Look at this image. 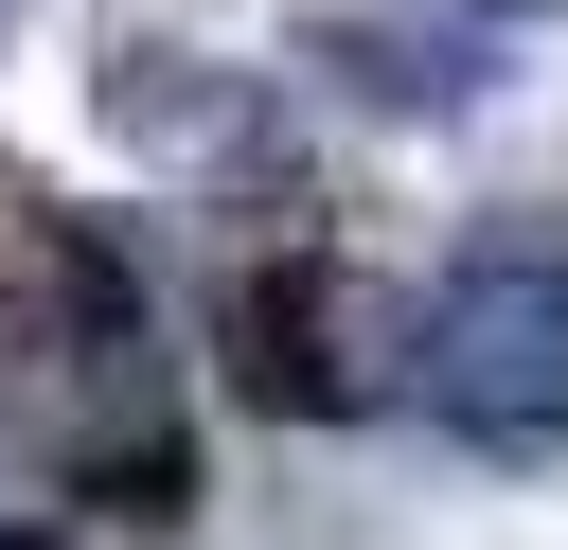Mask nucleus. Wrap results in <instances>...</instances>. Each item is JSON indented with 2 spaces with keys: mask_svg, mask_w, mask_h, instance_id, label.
Listing matches in <instances>:
<instances>
[{
  "mask_svg": "<svg viewBox=\"0 0 568 550\" xmlns=\"http://www.w3.org/2000/svg\"><path fill=\"white\" fill-rule=\"evenodd\" d=\"M408 390L462 426V461H550L568 444V248L550 231H479L462 284L426 302Z\"/></svg>",
  "mask_w": 568,
  "mask_h": 550,
  "instance_id": "obj_1",
  "label": "nucleus"
},
{
  "mask_svg": "<svg viewBox=\"0 0 568 550\" xmlns=\"http://www.w3.org/2000/svg\"><path fill=\"white\" fill-rule=\"evenodd\" d=\"M231 390L248 408H284V426H337V408H373L408 355H426V319L373 284V266H337V248H266V266H231Z\"/></svg>",
  "mask_w": 568,
  "mask_h": 550,
  "instance_id": "obj_2",
  "label": "nucleus"
},
{
  "mask_svg": "<svg viewBox=\"0 0 568 550\" xmlns=\"http://www.w3.org/2000/svg\"><path fill=\"white\" fill-rule=\"evenodd\" d=\"M284 53H302L320 89H355L373 124H462V106L497 89V35H462V18H373V0H320Z\"/></svg>",
  "mask_w": 568,
  "mask_h": 550,
  "instance_id": "obj_3",
  "label": "nucleus"
},
{
  "mask_svg": "<svg viewBox=\"0 0 568 550\" xmlns=\"http://www.w3.org/2000/svg\"><path fill=\"white\" fill-rule=\"evenodd\" d=\"M248 71H213V53H178V35H124L106 53V142H142V160H248Z\"/></svg>",
  "mask_w": 568,
  "mask_h": 550,
  "instance_id": "obj_4",
  "label": "nucleus"
},
{
  "mask_svg": "<svg viewBox=\"0 0 568 550\" xmlns=\"http://www.w3.org/2000/svg\"><path fill=\"white\" fill-rule=\"evenodd\" d=\"M444 18H462V35H479V18H568V0H444Z\"/></svg>",
  "mask_w": 568,
  "mask_h": 550,
  "instance_id": "obj_5",
  "label": "nucleus"
},
{
  "mask_svg": "<svg viewBox=\"0 0 568 550\" xmlns=\"http://www.w3.org/2000/svg\"><path fill=\"white\" fill-rule=\"evenodd\" d=\"M0 550H71V532H53V515H0Z\"/></svg>",
  "mask_w": 568,
  "mask_h": 550,
  "instance_id": "obj_6",
  "label": "nucleus"
},
{
  "mask_svg": "<svg viewBox=\"0 0 568 550\" xmlns=\"http://www.w3.org/2000/svg\"><path fill=\"white\" fill-rule=\"evenodd\" d=\"M18 18H36V0H0V35H18Z\"/></svg>",
  "mask_w": 568,
  "mask_h": 550,
  "instance_id": "obj_7",
  "label": "nucleus"
}]
</instances>
